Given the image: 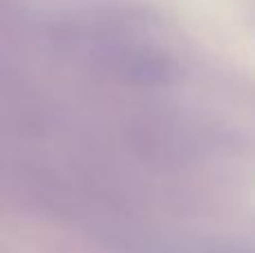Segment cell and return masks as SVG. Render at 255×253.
Segmentation results:
<instances>
[{"mask_svg": "<svg viewBox=\"0 0 255 253\" xmlns=\"http://www.w3.org/2000/svg\"><path fill=\"white\" fill-rule=\"evenodd\" d=\"M106 61L117 76L134 85H161L177 76L175 61L154 49H115L106 56Z\"/></svg>", "mask_w": 255, "mask_h": 253, "instance_id": "obj_1", "label": "cell"}]
</instances>
